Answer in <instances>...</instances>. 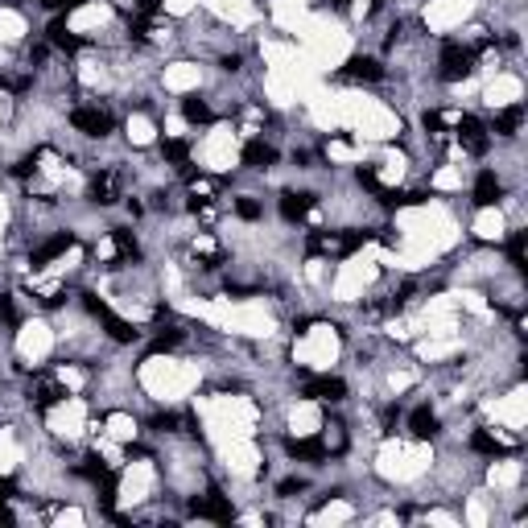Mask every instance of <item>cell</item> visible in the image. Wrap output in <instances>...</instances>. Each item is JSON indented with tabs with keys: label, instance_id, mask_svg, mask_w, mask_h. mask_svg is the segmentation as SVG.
Returning a JSON list of instances; mask_svg holds the SVG:
<instances>
[{
	"label": "cell",
	"instance_id": "20",
	"mask_svg": "<svg viewBox=\"0 0 528 528\" xmlns=\"http://www.w3.org/2000/svg\"><path fill=\"white\" fill-rule=\"evenodd\" d=\"M128 136H132V140H136V145H145V140H149V136H153V128H149V124H145V120H132V124H128Z\"/></svg>",
	"mask_w": 528,
	"mask_h": 528
},
{
	"label": "cell",
	"instance_id": "8",
	"mask_svg": "<svg viewBox=\"0 0 528 528\" xmlns=\"http://www.w3.org/2000/svg\"><path fill=\"white\" fill-rule=\"evenodd\" d=\"M194 512H198L202 520H219V525H227V520H231V508H227L219 496H211V500H194Z\"/></svg>",
	"mask_w": 528,
	"mask_h": 528
},
{
	"label": "cell",
	"instance_id": "15",
	"mask_svg": "<svg viewBox=\"0 0 528 528\" xmlns=\"http://www.w3.org/2000/svg\"><path fill=\"white\" fill-rule=\"evenodd\" d=\"M347 74H355V78H380L384 70H380V62H372V58H351V62H347Z\"/></svg>",
	"mask_w": 528,
	"mask_h": 528
},
{
	"label": "cell",
	"instance_id": "13",
	"mask_svg": "<svg viewBox=\"0 0 528 528\" xmlns=\"http://www.w3.org/2000/svg\"><path fill=\"white\" fill-rule=\"evenodd\" d=\"M520 120H525V107H504V112L496 116V132H500V136H512V132L520 128Z\"/></svg>",
	"mask_w": 528,
	"mask_h": 528
},
{
	"label": "cell",
	"instance_id": "28",
	"mask_svg": "<svg viewBox=\"0 0 528 528\" xmlns=\"http://www.w3.org/2000/svg\"><path fill=\"white\" fill-rule=\"evenodd\" d=\"M190 78H194V70H173V74H169V83H173V87H186Z\"/></svg>",
	"mask_w": 528,
	"mask_h": 528
},
{
	"label": "cell",
	"instance_id": "19",
	"mask_svg": "<svg viewBox=\"0 0 528 528\" xmlns=\"http://www.w3.org/2000/svg\"><path fill=\"white\" fill-rule=\"evenodd\" d=\"M508 256H512V264H516V268H525V231H516V235H512Z\"/></svg>",
	"mask_w": 528,
	"mask_h": 528
},
{
	"label": "cell",
	"instance_id": "30",
	"mask_svg": "<svg viewBox=\"0 0 528 528\" xmlns=\"http://www.w3.org/2000/svg\"><path fill=\"white\" fill-rule=\"evenodd\" d=\"M45 8H62V4H70V0H41Z\"/></svg>",
	"mask_w": 528,
	"mask_h": 528
},
{
	"label": "cell",
	"instance_id": "17",
	"mask_svg": "<svg viewBox=\"0 0 528 528\" xmlns=\"http://www.w3.org/2000/svg\"><path fill=\"white\" fill-rule=\"evenodd\" d=\"M21 351H25V355H41V351H45V335H41V326H29V335L21 339Z\"/></svg>",
	"mask_w": 528,
	"mask_h": 528
},
{
	"label": "cell",
	"instance_id": "2",
	"mask_svg": "<svg viewBox=\"0 0 528 528\" xmlns=\"http://www.w3.org/2000/svg\"><path fill=\"white\" fill-rule=\"evenodd\" d=\"M87 310H91V314H95V318H99V322L107 326V335H112V339H120V343H132V339H136V330H132V326H128L124 318H116V314H112V310H107L103 302L87 297Z\"/></svg>",
	"mask_w": 528,
	"mask_h": 528
},
{
	"label": "cell",
	"instance_id": "27",
	"mask_svg": "<svg viewBox=\"0 0 528 528\" xmlns=\"http://www.w3.org/2000/svg\"><path fill=\"white\" fill-rule=\"evenodd\" d=\"M178 339H182L178 330H165V335H157V343H153V347H157V351H165V347H173Z\"/></svg>",
	"mask_w": 528,
	"mask_h": 528
},
{
	"label": "cell",
	"instance_id": "24",
	"mask_svg": "<svg viewBox=\"0 0 528 528\" xmlns=\"http://www.w3.org/2000/svg\"><path fill=\"white\" fill-rule=\"evenodd\" d=\"M95 198L99 202H112V178H95Z\"/></svg>",
	"mask_w": 528,
	"mask_h": 528
},
{
	"label": "cell",
	"instance_id": "26",
	"mask_svg": "<svg viewBox=\"0 0 528 528\" xmlns=\"http://www.w3.org/2000/svg\"><path fill=\"white\" fill-rule=\"evenodd\" d=\"M112 434H116V438H132V421H124V417H112Z\"/></svg>",
	"mask_w": 528,
	"mask_h": 528
},
{
	"label": "cell",
	"instance_id": "29",
	"mask_svg": "<svg viewBox=\"0 0 528 528\" xmlns=\"http://www.w3.org/2000/svg\"><path fill=\"white\" fill-rule=\"evenodd\" d=\"M293 492H302V479H285L281 483V496H293Z\"/></svg>",
	"mask_w": 528,
	"mask_h": 528
},
{
	"label": "cell",
	"instance_id": "25",
	"mask_svg": "<svg viewBox=\"0 0 528 528\" xmlns=\"http://www.w3.org/2000/svg\"><path fill=\"white\" fill-rule=\"evenodd\" d=\"M235 211H240L244 219H260V207H256L252 198H240V202H235Z\"/></svg>",
	"mask_w": 528,
	"mask_h": 528
},
{
	"label": "cell",
	"instance_id": "23",
	"mask_svg": "<svg viewBox=\"0 0 528 528\" xmlns=\"http://www.w3.org/2000/svg\"><path fill=\"white\" fill-rule=\"evenodd\" d=\"M17 33H21V21H17L12 12H4V17H0V37H17Z\"/></svg>",
	"mask_w": 528,
	"mask_h": 528
},
{
	"label": "cell",
	"instance_id": "7",
	"mask_svg": "<svg viewBox=\"0 0 528 528\" xmlns=\"http://www.w3.org/2000/svg\"><path fill=\"white\" fill-rule=\"evenodd\" d=\"M66 248H74V235H70V231H62V235H54L50 244H41V248L33 252V264H45V260H54V256H62Z\"/></svg>",
	"mask_w": 528,
	"mask_h": 528
},
{
	"label": "cell",
	"instance_id": "3",
	"mask_svg": "<svg viewBox=\"0 0 528 528\" xmlns=\"http://www.w3.org/2000/svg\"><path fill=\"white\" fill-rule=\"evenodd\" d=\"M70 124H74L78 132H87V136H103V132L112 128V116L99 112V107H78V112L70 116Z\"/></svg>",
	"mask_w": 528,
	"mask_h": 528
},
{
	"label": "cell",
	"instance_id": "9",
	"mask_svg": "<svg viewBox=\"0 0 528 528\" xmlns=\"http://www.w3.org/2000/svg\"><path fill=\"white\" fill-rule=\"evenodd\" d=\"M409 430H413V438H434V434H438V417H434V413L421 405V409H413Z\"/></svg>",
	"mask_w": 528,
	"mask_h": 528
},
{
	"label": "cell",
	"instance_id": "16",
	"mask_svg": "<svg viewBox=\"0 0 528 528\" xmlns=\"http://www.w3.org/2000/svg\"><path fill=\"white\" fill-rule=\"evenodd\" d=\"M50 41H54V45H62V50H78V45H83L78 37H70V33H66V25H62V21H54V25H50Z\"/></svg>",
	"mask_w": 528,
	"mask_h": 528
},
{
	"label": "cell",
	"instance_id": "21",
	"mask_svg": "<svg viewBox=\"0 0 528 528\" xmlns=\"http://www.w3.org/2000/svg\"><path fill=\"white\" fill-rule=\"evenodd\" d=\"M186 153H190V149H186V140H165V157H169V161H178V165H182V161H186Z\"/></svg>",
	"mask_w": 528,
	"mask_h": 528
},
{
	"label": "cell",
	"instance_id": "14",
	"mask_svg": "<svg viewBox=\"0 0 528 528\" xmlns=\"http://www.w3.org/2000/svg\"><path fill=\"white\" fill-rule=\"evenodd\" d=\"M471 446H475V450H483V454H508V450H512V442L492 438V434H475V438H471Z\"/></svg>",
	"mask_w": 528,
	"mask_h": 528
},
{
	"label": "cell",
	"instance_id": "6",
	"mask_svg": "<svg viewBox=\"0 0 528 528\" xmlns=\"http://www.w3.org/2000/svg\"><path fill=\"white\" fill-rule=\"evenodd\" d=\"M496 198H500V182H496L492 169H483L479 182H475V202H479V207H496Z\"/></svg>",
	"mask_w": 528,
	"mask_h": 528
},
{
	"label": "cell",
	"instance_id": "4",
	"mask_svg": "<svg viewBox=\"0 0 528 528\" xmlns=\"http://www.w3.org/2000/svg\"><path fill=\"white\" fill-rule=\"evenodd\" d=\"M458 132H463V145H467L471 153H483V149H487V136H483V124H479L475 116H463V120H458Z\"/></svg>",
	"mask_w": 528,
	"mask_h": 528
},
{
	"label": "cell",
	"instance_id": "5",
	"mask_svg": "<svg viewBox=\"0 0 528 528\" xmlns=\"http://www.w3.org/2000/svg\"><path fill=\"white\" fill-rule=\"evenodd\" d=\"M347 388H343V380H330V376H322V380H310L306 384V397H314V401H339Z\"/></svg>",
	"mask_w": 528,
	"mask_h": 528
},
{
	"label": "cell",
	"instance_id": "10",
	"mask_svg": "<svg viewBox=\"0 0 528 528\" xmlns=\"http://www.w3.org/2000/svg\"><path fill=\"white\" fill-rule=\"evenodd\" d=\"M289 454H293V458L318 463V458L326 454V442H318V438H293V442H289Z\"/></svg>",
	"mask_w": 528,
	"mask_h": 528
},
{
	"label": "cell",
	"instance_id": "18",
	"mask_svg": "<svg viewBox=\"0 0 528 528\" xmlns=\"http://www.w3.org/2000/svg\"><path fill=\"white\" fill-rule=\"evenodd\" d=\"M182 107H186V120H194V124H207V120H211V107L198 103V99H186Z\"/></svg>",
	"mask_w": 528,
	"mask_h": 528
},
{
	"label": "cell",
	"instance_id": "12",
	"mask_svg": "<svg viewBox=\"0 0 528 528\" xmlns=\"http://www.w3.org/2000/svg\"><path fill=\"white\" fill-rule=\"evenodd\" d=\"M310 207H314V194H285L281 198V215L285 219H302Z\"/></svg>",
	"mask_w": 528,
	"mask_h": 528
},
{
	"label": "cell",
	"instance_id": "22",
	"mask_svg": "<svg viewBox=\"0 0 528 528\" xmlns=\"http://www.w3.org/2000/svg\"><path fill=\"white\" fill-rule=\"evenodd\" d=\"M479 235H487V240L500 235V215H483V219H479Z\"/></svg>",
	"mask_w": 528,
	"mask_h": 528
},
{
	"label": "cell",
	"instance_id": "11",
	"mask_svg": "<svg viewBox=\"0 0 528 528\" xmlns=\"http://www.w3.org/2000/svg\"><path fill=\"white\" fill-rule=\"evenodd\" d=\"M244 161H248V165H256V169H264V165H273V161H277V153H273L264 140H248V145H244Z\"/></svg>",
	"mask_w": 528,
	"mask_h": 528
},
{
	"label": "cell",
	"instance_id": "1",
	"mask_svg": "<svg viewBox=\"0 0 528 528\" xmlns=\"http://www.w3.org/2000/svg\"><path fill=\"white\" fill-rule=\"evenodd\" d=\"M471 70H475V50L450 41L446 54H442V78H446V83H458V78H467Z\"/></svg>",
	"mask_w": 528,
	"mask_h": 528
}]
</instances>
